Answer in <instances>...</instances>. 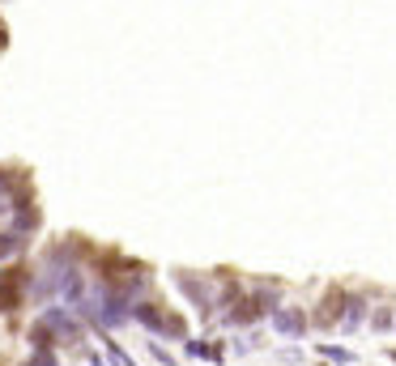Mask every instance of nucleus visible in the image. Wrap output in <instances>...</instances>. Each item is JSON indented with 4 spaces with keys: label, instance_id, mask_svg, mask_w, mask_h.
I'll return each mask as SVG.
<instances>
[{
    "label": "nucleus",
    "instance_id": "1",
    "mask_svg": "<svg viewBox=\"0 0 396 366\" xmlns=\"http://www.w3.org/2000/svg\"><path fill=\"white\" fill-rule=\"evenodd\" d=\"M170 281H175V285L184 289V294L192 298V307L201 311V315H213V307H221V289H213L209 281H201V277H192V273H175V277H170Z\"/></svg>",
    "mask_w": 396,
    "mask_h": 366
},
{
    "label": "nucleus",
    "instance_id": "2",
    "mask_svg": "<svg viewBox=\"0 0 396 366\" xmlns=\"http://www.w3.org/2000/svg\"><path fill=\"white\" fill-rule=\"evenodd\" d=\"M26 285H30V273L21 264H9L5 273H0V311L13 315L21 307V298H26Z\"/></svg>",
    "mask_w": 396,
    "mask_h": 366
},
{
    "label": "nucleus",
    "instance_id": "3",
    "mask_svg": "<svg viewBox=\"0 0 396 366\" xmlns=\"http://www.w3.org/2000/svg\"><path fill=\"white\" fill-rule=\"evenodd\" d=\"M39 320H43V324H52V332H56L60 345H72V340H81V324L72 320L68 311H60V307H47Z\"/></svg>",
    "mask_w": 396,
    "mask_h": 366
},
{
    "label": "nucleus",
    "instance_id": "4",
    "mask_svg": "<svg viewBox=\"0 0 396 366\" xmlns=\"http://www.w3.org/2000/svg\"><path fill=\"white\" fill-rule=\"evenodd\" d=\"M345 307H350V298H345L341 289H328L324 303H319V311H315V324H319V328L341 324V320H345Z\"/></svg>",
    "mask_w": 396,
    "mask_h": 366
},
{
    "label": "nucleus",
    "instance_id": "5",
    "mask_svg": "<svg viewBox=\"0 0 396 366\" xmlns=\"http://www.w3.org/2000/svg\"><path fill=\"white\" fill-rule=\"evenodd\" d=\"M273 328H277L281 336H303V332H307V311H299V307H277V311H273Z\"/></svg>",
    "mask_w": 396,
    "mask_h": 366
},
{
    "label": "nucleus",
    "instance_id": "6",
    "mask_svg": "<svg viewBox=\"0 0 396 366\" xmlns=\"http://www.w3.org/2000/svg\"><path fill=\"white\" fill-rule=\"evenodd\" d=\"M132 320H137V324H145L150 332H166L170 311H162L158 303H137V307H132Z\"/></svg>",
    "mask_w": 396,
    "mask_h": 366
},
{
    "label": "nucleus",
    "instance_id": "7",
    "mask_svg": "<svg viewBox=\"0 0 396 366\" xmlns=\"http://www.w3.org/2000/svg\"><path fill=\"white\" fill-rule=\"evenodd\" d=\"M52 345H60L56 332H52V324H43V320H39V324L30 328V349H34V354H47Z\"/></svg>",
    "mask_w": 396,
    "mask_h": 366
},
{
    "label": "nucleus",
    "instance_id": "8",
    "mask_svg": "<svg viewBox=\"0 0 396 366\" xmlns=\"http://www.w3.org/2000/svg\"><path fill=\"white\" fill-rule=\"evenodd\" d=\"M362 320H366V303H362V298H350V307H345V320H341V328H345V332H354Z\"/></svg>",
    "mask_w": 396,
    "mask_h": 366
},
{
    "label": "nucleus",
    "instance_id": "9",
    "mask_svg": "<svg viewBox=\"0 0 396 366\" xmlns=\"http://www.w3.org/2000/svg\"><path fill=\"white\" fill-rule=\"evenodd\" d=\"M315 354L328 358V362H337V366H350V362H354V354L345 349V345H315Z\"/></svg>",
    "mask_w": 396,
    "mask_h": 366
},
{
    "label": "nucleus",
    "instance_id": "10",
    "mask_svg": "<svg viewBox=\"0 0 396 366\" xmlns=\"http://www.w3.org/2000/svg\"><path fill=\"white\" fill-rule=\"evenodd\" d=\"M21 247H26V238H21V230H5V234H0V260H5V256H13V252H21Z\"/></svg>",
    "mask_w": 396,
    "mask_h": 366
},
{
    "label": "nucleus",
    "instance_id": "11",
    "mask_svg": "<svg viewBox=\"0 0 396 366\" xmlns=\"http://www.w3.org/2000/svg\"><path fill=\"white\" fill-rule=\"evenodd\" d=\"M103 349H107V354H111V362H115V366H137V362H132V358H128V354H123V349H119V345H115V340H103Z\"/></svg>",
    "mask_w": 396,
    "mask_h": 366
},
{
    "label": "nucleus",
    "instance_id": "12",
    "mask_svg": "<svg viewBox=\"0 0 396 366\" xmlns=\"http://www.w3.org/2000/svg\"><path fill=\"white\" fill-rule=\"evenodd\" d=\"M370 324H375L379 332H388V328H392V311H388V307H379L375 315H370Z\"/></svg>",
    "mask_w": 396,
    "mask_h": 366
},
{
    "label": "nucleus",
    "instance_id": "13",
    "mask_svg": "<svg viewBox=\"0 0 396 366\" xmlns=\"http://www.w3.org/2000/svg\"><path fill=\"white\" fill-rule=\"evenodd\" d=\"M150 349H154V358H158V362H162V366H175V358H170V354H166V349H162V345H158V340H154V345H150Z\"/></svg>",
    "mask_w": 396,
    "mask_h": 366
},
{
    "label": "nucleus",
    "instance_id": "14",
    "mask_svg": "<svg viewBox=\"0 0 396 366\" xmlns=\"http://www.w3.org/2000/svg\"><path fill=\"white\" fill-rule=\"evenodd\" d=\"M90 366H107V362H103V358H98V354H90Z\"/></svg>",
    "mask_w": 396,
    "mask_h": 366
},
{
    "label": "nucleus",
    "instance_id": "15",
    "mask_svg": "<svg viewBox=\"0 0 396 366\" xmlns=\"http://www.w3.org/2000/svg\"><path fill=\"white\" fill-rule=\"evenodd\" d=\"M5 43H9V34H5V26H0V47H5Z\"/></svg>",
    "mask_w": 396,
    "mask_h": 366
},
{
    "label": "nucleus",
    "instance_id": "16",
    "mask_svg": "<svg viewBox=\"0 0 396 366\" xmlns=\"http://www.w3.org/2000/svg\"><path fill=\"white\" fill-rule=\"evenodd\" d=\"M388 354H392V358H396V349H388Z\"/></svg>",
    "mask_w": 396,
    "mask_h": 366
},
{
    "label": "nucleus",
    "instance_id": "17",
    "mask_svg": "<svg viewBox=\"0 0 396 366\" xmlns=\"http://www.w3.org/2000/svg\"><path fill=\"white\" fill-rule=\"evenodd\" d=\"M30 366H39V362H30Z\"/></svg>",
    "mask_w": 396,
    "mask_h": 366
}]
</instances>
